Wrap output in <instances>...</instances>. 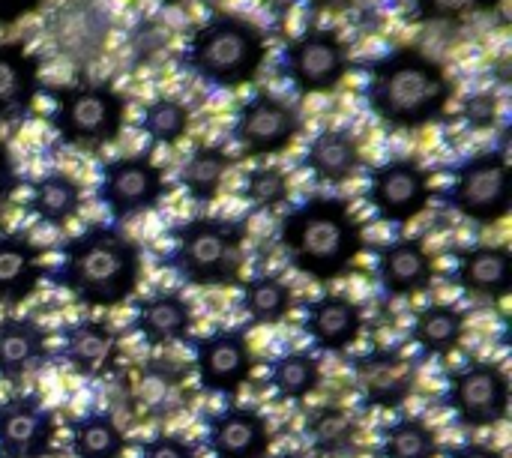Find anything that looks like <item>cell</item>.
<instances>
[{
    "label": "cell",
    "instance_id": "f35d334b",
    "mask_svg": "<svg viewBox=\"0 0 512 458\" xmlns=\"http://www.w3.org/2000/svg\"><path fill=\"white\" fill-rule=\"evenodd\" d=\"M498 114H501V102L492 90H477V93H468L465 102H462V123L474 132H486L498 123Z\"/></svg>",
    "mask_w": 512,
    "mask_h": 458
},
{
    "label": "cell",
    "instance_id": "83f0119b",
    "mask_svg": "<svg viewBox=\"0 0 512 458\" xmlns=\"http://www.w3.org/2000/svg\"><path fill=\"white\" fill-rule=\"evenodd\" d=\"M324 384L321 357L312 351H282L267 363V387L279 402H309Z\"/></svg>",
    "mask_w": 512,
    "mask_h": 458
},
{
    "label": "cell",
    "instance_id": "74e56055",
    "mask_svg": "<svg viewBox=\"0 0 512 458\" xmlns=\"http://www.w3.org/2000/svg\"><path fill=\"white\" fill-rule=\"evenodd\" d=\"M129 54H132V60L135 63H147V60H153L156 54H162L165 48H168V30L159 24V21H153V18H144V21H138L132 30H129Z\"/></svg>",
    "mask_w": 512,
    "mask_h": 458
},
{
    "label": "cell",
    "instance_id": "f1b7e54d",
    "mask_svg": "<svg viewBox=\"0 0 512 458\" xmlns=\"http://www.w3.org/2000/svg\"><path fill=\"white\" fill-rule=\"evenodd\" d=\"M303 438L315 458H345L357 450L360 426L342 405H315L303 420Z\"/></svg>",
    "mask_w": 512,
    "mask_h": 458
},
{
    "label": "cell",
    "instance_id": "e0dca14e",
    "mask_svg": "<svg viewBox=\"0 0 512 458\" xmlns=\"http://www.w3.org/2000/svg\"><path fill=\"white\" fill-rule=\"evenodd\" d=\"M201 447L210 458H267L273 432L255 405L228 402L204 417Z\"/></svg>",
    "mask_w": 512,
    "mask_h": 458
},
{
    "label": "cell",
    "instance_id": "d6a6232c",
    "mask_svg": "<svg viewBox=\"0 0 512 458\" xmlns=\"http://www.w3.org/2000/svg\"><path fill=\"white\" fill-rule=\"evenodd\" d=\"M378 458H441V438L426 417L402 414L378 429Z\"/></svg>",
    "mask_w": 512,
    "mask_h": 458
},
{
    "label": "cell",
    "instance_id": "2e32d148",
    "mask_svg": "<svg viewBox=\"0 0 512 458\" xmlns=\"http://www.w3.org/2000/svg\"><path fill=\"white\" fill-rule=\"evenodd\" d=\"M123 351L120 330L105 318H75L57 330V360L78 378L96 381L117 369Z\"/></svg>",
    "mask_w": 512,
    "mask_h": 458
},
{
    "label": "cell",
    "instance_id": "7c38bea8",
    "mask_svg": "<svg viewBox=\"0 0 512 458\" xmlns=\"http://www.w3.org/2000/svg\"><path fill=\"white\" fill-rule=\"evenodd\" d=\"M348 366L363 411H399L417 393V360L402 348H372L348 357Z\"/></svg>",
    "mask_w": 512,
    "mask_h": 458
},
{
    "label": "cell",
    "instance_id": "ab89813d",
    "mask_svg": "<svg viewBox=\"0 0 512 458\" xmlns=\"http://www.w3.org/2000/svg\"><path fill=\"white\" fill-rule=\"evenodd\" d=\"M135 458H201V453L189 438L177 432H156L147 441H141Z\"/></svg>",
    "mask_w": 512,
    "mask_h": 458
},
{
    "label": "cell",
    "instance_id": "7a4b0ae2",
    "mask_svg": "<svg viewBox=\"0 0 512 458\" xmlns=\"http://www.w3.org/2000/svg\"><path fill=\"white\" fill-rule=\"evenodd\" d=\"M456 81L447 66L414 45L393 48L369 66L366 102L396 132H417L447 117Z\"/></svg>",
    "mask_w": 512,
    "mask_h": 458
},
{
    "label": "cell",
    "instance_id": "bcb514c9",
    "mask_svg": "<svg viewBox=\"0 0 512 458\" xmlns=\"http://www.w3.org/2000/svg\"><path fill=\"white\" fill-rule=\"evenodd\" d=\"M267 458H309V456H303V453H294V450H285V453H276V456H267Z\"/></svg>",
    "mask_w": 512,
    "mask_h": 458
},
{
    "label": "cell",
    "instance_id": "ee69618b",
    "mask_svg": "<svg viewBox=\"0 0 512 458\" xmlns=\"http://www.w3.org/2000/svg\"><path fill=\"white\" fill-rule=\"evenodd\" d=\"M357 0H306L312 12H348Z\"/></svg>",
    "mask_w": 512,
    "mask_h": 458
},
{
    "label": "cell",
    "instance_id": "277c9868",
    "mask_svg": "<svg viewBox=\"0 0 512 458\" xmlns=\"http://www.w3.org/2000/svg\"><path fill=\"white\" fill-rule=\"evenodd\" d=\"M267 60L264 30L243 15H213L186 42L183 66L207 87L234 90L258 78Z\"/></svg>",
    "mask_w": 512,
    "mask_h": 458
},
{
    "label": "cell",
    "instance_id": "9a60e30c",
    "mask_svg": "<svg viewBox=\"0 0 512 458\" xmlns=\"http://www.w3.org/2000/svg\"><path fill=\"white\" fill-rule=\"evenodd\" d=\"M54 444L57 420L39 393L0 399V458H51Z\"/></svg>",
    "mask_w": 512,
    "mask_h": 458
},
{
    "label": "cell",
    "instance_id": "d4e9b609",
    "mask_svg": "<svg viewBox=\"0 0 512 458\" xmlns=\"http://www.w3.org/2000/svg\"><path fill=\"white\" fill-rule=\"evenodd\" d=\"M45 279L42 246L27 234H0V306L27 303Z\"/></svg>",
    "mask_w": 512,
    "mask_h": 458
},
{
    "label": "cell",
    "instance_id": "4316f807",
    "mask_svg": "<svg viewBox=\"0 0 512 458\" xmlns=\"http://www.w3.org/2000/svg\"><path fill=\"white\" fill-rule=\"evenodd\" d=\"M363 165V150L360 141L348 129H321L303 153V168L318 180V183H348Z\"/></svg>",
    "mask_w": 512,
    "mask_h": 458
},
{
    "label": "cell",
    "instance_id": "1f68e13d",
    "mask_svg": "<svg viewBox=\"0 0 512 458\" xmlns=\"http://www.w3.org/2000/svg\"><path fill=\"white\" fill-rule=\"evenodd\" d=\"M72 458H126L129 438L111 411H87L69 426Z\"/></svg>",
    "mask_w": 512,
    "mask_h": 458
},
{
    "label": "cell",
    "instance_id": "ac0fdd59",
    "mask_svg": "<svg viewBox=\"0 0 512 458\" xmlns=\"http://www.w3.org/2000/svg\"><path fill=\"white\" fill-rule=\"evenodd\" d=\"M438 279L435 255L420 237H396L375 252V282L384 300H411Z\"/></svg>",
    "mask_w": 512,
    "mask_h": 458
},
{
    "label": "cell",
    "instance_id": "4fadbf2b",
    "mask_svg": "<svg viewBox=\"0 0 512 458\" xmlns=\"http://www.w3.org/2000/svg\"><path fill=\"white\" fill-rule=\"evenodd\" d=\"M432 174L411 156H393L369 171L366 201L387 225H408L432 204Z\"/></svg>",
    "mask_w": 512,
    "mask_h": 458
},
{
    "label": "cell",
    "instance_id": "8d00e7d4",
    "mask_svg": "<svg viewBox=\"0 0 512 458\" xmlns=\"http://www.w3.org/2000/svg\"><path fill=\"white\" fill-rule=\"evenodd\" d=\"M504 0H414V18L423 24H465L477 15H489Z\"/></svg>",
    "mask_w": 512,
    "mask_h": 458
},
{
    "label": "cell",
    "instance_id": "6da1fadb",
    "mask_svg": "<svg viewBox=\"0 0 512 458\" xmlns=\"http://www.w3.org/2000/svg\"><path fill=\"white\" fill-rule=\"evenodd\" d=\"M144 276V252L114 222H93L60 246L51 285L87 309H117L129 303Z\"/></svg>",
    "mask_w": 512,
    "mask_h": 458
},
{
    "label": "cell",
    "instance_id": "cb8c5ba5",
    "mask_svg": "<svg viewBox=\"0 0 512 458\" xmlns=\"http://www.w3.org/2000/svg\"><path fill=\"white\" fill-rule=\"evenodd\" d=\"M42 87V60L21 42H0V123L30 114Z\"/></svg>",
    "mask_w": 512,
    "mask_h": 458
},
{
    "label": "cell",
    "instance_id": "f6af8a7d",
    "mask_svg": "<svg viewBox=\"0 0 512 458\" xmlns=\"http://www.w3.org/2000/svg\"><path fill=\"white\" fill-rule=\"evenodd\" d=\"M162 6H168V9H186V6H195L198 0H159Z\"/></svg>",
    "mask_w": 512,
    "mask_h": 458
},
{
    "label": "cell",
    "instance_id": "d6986e66",
    "mask_svg": "<svg viewBox=\"0 0 512 458\" xmlns=\"http://www.w3.org/2000/svg\"><path fill=\"white\" fill-rule=\"evenodd\" d=\"M300 330L315 351L345 357L366 330V312L354 297L327 291L315 300H306Z\"/></svg>",
    "mask_w": 512,
    "mask_h": 458
},
{
    "label": "cell",
    "instance_id": "836d02e7",
    "mask_svg": "<svg viewBox=\"0 0 512 458\" xmlns=\"http://www.w3.org/2000/svg\"><path fill=\"white\" fill-rule=\"evenodd\" d=\"M228 171H231V156L225 153V147L201 144L186 156L177 180L195 204H213L225 186Z\"/></svg>",
    "mask_w": 512,
    "mask_h": 458
},
{
    "label": "cell",
    "instance_id": "30bf717a",
    "mask_svg": "<svg viewBox=\"0 0 512 458\" xmlns=\"http://www.w3.org/2000/svg\"><path fill=\"white\" fill-rule=\"evenodd\" d=\"M189 345L198 387L210 396L237 399L258 369L255 348L243 327H219L192 339Z\"/></svg>",
    "mask_w": 512,
    "mask_h": 458
},
{
    "label": "cell",
    "instance_id": "7bdbcfd3",
    "mask_svg": "<svg viewBox=\"0 0 512 458\" xmlns=\"http://www.w3.org/2000/svg\"><path fill=\"white\" fill-rule=\"evenodd\" d=\"M444 458H507L504 450L492 447V444H483V441H465L459 447H450L444 450Z\"/></svg>",
    "mask_w": 512,
    "mask_h": 458
},
{
    "label": "cell",
    "instance_id": "44dd1931",
    "mask_svg": "<svg viewBox=\"0 0 512 458\" xmlns=\"http://www.w3.org/2000/svg\"><path fill=\"white\" fill-rule=\"evenodd\" d=\"M195 327V309L180 291H153L132 303L129 330L147 348H171L189 342Z\"/></svg>",
    "mask_w": 512,
    "mask_h": 458
},
{
    "label": "cell",
    "instance_id": "9c48e42d",
    "mask_svg": "<svg viewBox=\"0 0 512 458\" xmlns=\"http://www.w3.org/2000/svg\"><path fill=\"white\" fill-rule=\"evenodd\" d=\"M165 171L153 162L150 153H129L102 162L96 198L114 219V225L138 219L156 210L168 195Z\"/></svg>",
    "mask_w": 512,
    "mask_h": 458
},
{
    "label": "cell",
    "instance_id": "f546056e",
    "mask_svg": "<svg viewBox=\"0 0 512 458\" xmlns=\"http://www.w3.org/2000/svg\"><path fill=\"white\" fill-rule=\"evenodd\" d=\"M81 204V183L66 171H48L33 183L27 210L48 228H66L81 213Z\"/></svg>",
    "mask_w": 512,
    "mask_h": 458
},
{
    "label": "cell",
    "instance_id": "ba28073f",
    "mask_svg": "<svg viewBox=\"0 0 512 458\" xmlns=\"http://www.w3.org/2000/svg\"><path fill=\"white\" fill-rule=\"evenodd\" d=\"M441 201L456 216L480 228L504 222L512 210V174L507 153L501 147H492L462 159L453 168V177L441 192Z\"/></svg>",
    "mask_w": 512,
    "mask_h": 458
},
{
    "label": "cell",
    "instance_id": "5bb4252c",
    "mask_svg": "<svg viewBox=\"0 0 512 458\" xmlns=\"http://www.w3.org/2000/svg\"><path fill=\"white\" fill-rule=\"evenodd\" d=\"M300 132L303 120L297 108L267 90H255L237 108L231 123V141L252 159H270L291 150Z\"/></svg>",
    "mask_w": 512,
    "mask_h": 458
},
{
    "label": "cell",
    "instance_id": "8fae6325",
    "mask_svg": "<svg viewBox=\"0 0 512 458\" xmlns=\"http://www.w3.org/2000/svg\"><path fill=\"white\" fill-rule=\"evenodd\" d=\"M282 72L300 93H333L351 72V51L330 27H306L282 51Z\"/></svg>",
    "mask_w": 512,
    "mask_h": 458
},
{
    "label": "cell",
    "instance_id": "603a6c76",
    "mask_svg": "<svg viewBox=\"0 0 512 458\" xmlns=\"http://www.w3.org/2000/svg\"><path fill=\"white\" fill-rule=\"evenodd\" d=\"M48 330L27 315L0 318V381L21 384L27 375L42 372L51 363Z\"/></svg>",
    "mask_w": 512,
    "mask_h": 458
},
{
    "label": "cell",
    "instance_id": "8992f818",
    "mask_svg": "<svg viewBox=\"0 0 512 458\" xmlns=\"http://www.w3.org/2000/svg\"><path fill=\"white\" fill-rule=\"evenodd\" d=\"M126 99L111 81H75L54 90L51 129L60 144L78 153H99L120 138Z\"/></svg>",
    "mask_w": 512,
    "mask_h": 458
},
{
    "label": "cell",
    "instance_id": "3957f363",
    "mask_svg": "<svg viewBox=\"0 0 512 458\" xmlns=\"http://www.w3.org/2000/svg\"><path fill=\"white\" fill-rule=\"evenodd\" d=\"M279 246L300 276L330 285L357 267L366 234L345 198L312 195L282 216Z\"/></svg>",
    "mask_w": 512,
    "mask_h": 458
},
{
    "label": "cell",
    "instance_id": "ffe728a7",
    "mask_svg": "<svg viewBox=\"0 0 512 458\" xmlns=\"http://www.w3.org/2000/svg\"><path fill=\"white\" fill-rule=\"evenodd\" d=\"M450 282L474 297L504 303L512 294V255L507 246L498 243H474L456 252Z\"/></svg>",
    "mask_w": 512,
    "mask_h": 458
},
{
    "label": "cell",
    "instance_id": "60d3db41",
    "mask_svg": "<svg viewBox=\"0 0 512 458\" xmlns=\"http://www.w3.org/2000/svg\"><path fill=\"white\" fill-rule=\"evenodd\" d=\"M18 186H21V174H18V168H15V159H12L9 147L0 141V219H3V213L9 210V204H12Z\"/></svg>",
    "mask_w": 512,
    "mask_h": 458
},
{
    "label": "cell",
    "instance_id": "52a82bcc",
    "mask_svg": "<svg viewBox=\"0 0 512 458\" xmlns=\"http://www.w3.org/2000/svg\"><path fill=\"white\" fill-rule=\"evenodd\" d=\"M510 375L498 360L468 357L444 375L441 405L465 432H483L510 417Z\"/></svg>",
    "mask_w": 512,
    "mask_h": 458
},
{
    "label": "cell",
    "instance_id": "7402d4cb",
    "mask_svg": "<svg viewBox=\"0 0 512 458\" xmlns=\"http://www.w3.org/2000/svg\"><path fill=\"white\" fill-rule=\"evenodd\" d=\"M48 33L60 54H66L72 63H90L102 54L111 24L96 3L72 0L54 12V18L48 21Z\"/></svg>",
    "mask_w": 512,
    "mask_h": 458
},
{
    "label": "cell",
    "instance_id": "4dcf8cb0",
    "mask_svg": "<svg viewBox=\"0 0 512 458\" xmlns=\"http://www.w3.org/2000/svg\"><path fill=\"white\" fill-rule=\"evenodd\" d=\"M240 312L258 324L273 327L282 324L294 312V288L276 273H255L240 282Z\"/></svg>",
    "mask_w": 512,
    "mask_h": 458
},
{
    "label": "cell",
    "instance_id": "d590c367",
    "mask_svg": "<svg viewBox=\"0 0 512 458\" xmlns=\"http://www.w3.org/2000/svg\"><path fill=\"white\" fill-rule=\"evenodd\" d=\"M243 198L258 210L282 207L291 198V180L279 165H255L243 177Z\"/></svg>",
    "mask_w": 512,
    "mask_h": 458
},
{
    "label": "cell",
    "instance_id": "e575fe53",
    "mask_svg": "<svg viewBox=\"0 0 512 458\" xmlns=\"http://www.w3.org/2000/svg\"><path fill=\"white\" fill-rule=\"evenodd\" d=\"M189 126H192V111L177 96H156L153 102H147V108L141 114V132L159 147L180 144L186 138Z\"/></svg>",
    "mask_w": 512,
    "mask_h": 458
},
{
    "label": "cell",
    "instance_id": "5b68a950",
    "mask_svg": "<svg viewBox=\"0 0 512 458\" xmlns=\"http://www.w3.org/2000/svg\"><path fill=\"white\" fill-rule=\"evenodd\" d=\"M171 273L189 288H234L243 282L246 225L225 216H195L171 231Z\"/></svg>",
    "mask_w": 512,
    "mask_h": 458
},
{
    "label": "cell",
    "instance_id": "484cf974",
    "mask_svg": "<svg viewBox=\"0 0 512 458\" xmlns=\"http://www.w3.org/2000/svg\"><path fill=\"white\" fill-rule=\"evenodd\" d=\"M468 333V312L453 303H429L411 321V342L426 360H447Z\"/></svg>",
    "mask_w": 512,
    "mask_h": 458
},
{
    "label": "cell",
    "instance_id": "b9f144b4",
    "mask_svg": "<svg viewBox=\"0 0 512 458\" xmlns=\"http://www.w3.org/2000/svg\"><path fill=\"white\" fill-rule=\"evenodd\" d=\"M42 6V0H0V27H12L21 18L33 15Z\"/></svg>",
    "mask_w": 512,
    "mask_h": 458
}]
</instances>
